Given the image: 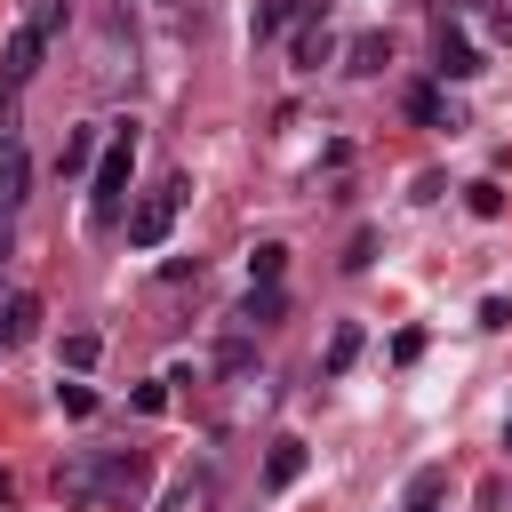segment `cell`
I'll list each match as a JSON object with an SVG mask.
<instances>
[{"label": "cell", "mask_w": 512, "mask_h": 512, "mask_svg": "<svg viewBox=\"0 0 512 512\" xmlns=\"http://www.w3.org/2000/svg\"><path fill=\"white\" fill-rule=\"evenodd\" d=\"M96 352H104V344H96L88 328H72V336H64V368H72V376H88V368H96Z\"/></svg>", "instance_id": "obj_19"}, {"label": "cell", "mask_w": 512, "mask_h": 512, "mask_svg": "<svg viewBox=\"0 0 512 512\" xmlns=\"http://www.w3.org/2000/svg\"><path fill=\"white\" fill-rule=\"evenodd\" d=\"M208 504H216V472H184V480L168 488L160 512H208Z\"/></svg>", "instance_id": "obj_10"}, {"label": "cell", "mask_w": 512, "mask_h": 512, "mask_svg": "<svg viewBox=\"0 0 512 512\" xmlns=\"http://www.w3.org/2000/svg\"><path fill=\"white\" fill-rule=\"evenodd\" d=\"M40 48H48V32H40V24H16V32H8V48H0V80H8V88H24V80L40 72Z\"/></svg>", "instance_id": "obj_4"}, {"label": "cell", "mask_w": 512, "mask_h": 512, "mask_svg": "<svg viewBox=\"0 0 512 512\" xmlns=\"http://www.w3.org/2000/svg\"><path fill=\"white\" fill-rule=\"evenodd\" d=\"M464 208H472L480 224H496V216H504V184H488V176H480V184H464Z\"/></svg>", "instance_id": "obj_16"}, {"label": "cell", "mask_w": 512, "mask_h": 512, "mask_svg": "<svg viewBox=\"0 0 512 512\" xmlns=\"http://www.w3.org/2000/svg\"><path fill=\"white\" fill-rule=\"evenodd\" d=\"M408 112H416L424 128H464V112H456V96H440V88H408Z\"/></svg>", "instance_id": "obj_8"}, {"label": "cell", "mask_w": 512, "mask_h": 512, "mask_svg": "<svg viewBox=\"0 0 512 512\" xmlns=\"http://www.w3.org/2000/svg\"><path fill=\"white\" fill-rule=\"evenodd\" d=\"M440 488H448V472H432V464H424V472L408 480V504H440Z\"/></svg>", "instance_id": "obj_21"}, {"label": "cell", "mask_w": 512, "mask_h": 512, "mask_svg": "<svg viewBox=\"0 0 512 512\" xmlns=\"http://www.w3.org/2000/svg\"><path fill=\"white\" fill-rule=\"evenodd\" d=\"M128 176H136V120H120V128H112V144L96 152V192H88V216H96V224H112V216H120Z\"/></svg>", "instance_id": "obj_1"}, {"label": "cell", "mask_w": 512, "mask_h": 512, "mask_svg": "<svg viewBox=\"0 0 512 512\" xmlns=\"http://www.w3.org/2000/svg\"><path fill=\"white\" fill-rule=\"evenodd\" d=\"M176 200H184V184L144 192V200L128 208V248H160V240H168V224H176Z\"/></svg>", "instance_id": "obj_3"}, {"label": "cell", "mask_w": 512, "mask_h": 512, "mask_svg": "<svg viewBox=\"0 0 512 512\" xmlns=\"http://www.w3.org/2000/svg\"><path fill=\"white\" fill-rule=\"evenodd\" d=\"M88 160H96V128H64V152H56V168H64V176H80Z\"/></svg>", "instance_id": "obj_15"}, {"label": "cell", "mask_w": 512, "mask_h": 512, "mask_svg": "<svg viewBox=\"0 0 512 512\" xmlns=\"http://www.w3.org/2000/svg\"><path fill=\"white\" fill-rule=\"evenodd\" d=\"M264 480H272V488H296V480H304V440H272Z\"/></svg>", "instance_id": "obj_11"}, {"label": "cell", "mask_w": 512, "mask_h": 512, "mask_svg": "<svg viewBox=\"0 0 512 512\" xmlns=\"http://www.w3.org/2000/svg\"><path fill=\"white\" fill-rule=\"evenodd\" d=\"M280 272H288V248H280V240L248 248V280H280Z\"/></svg>", "instance_id": "obj_17"}, {"label": "cell", "mask_w": 512, "mask_h": 512, "mask_svg": "<svg viewBox=\"0 0 512 512\" xmlns=\"http://www.w3.org/2000/svg\"><path fill=\"white\" fill-rule=\"evenodd\" d=\"M40 336V296H8L0 304V344H32Z\"/></svg>", "instance_id": "obj_7"}, {"label": "cell", "mask_w": 512, "mask_h": 512, "mask_svg": "<svg viewBox=\"0 0 512 512\" xmlns=\"http://www.w3.org/2000/svg\"><path fill=\"white\" fill-rule=\"evenodd\" d=\"M472 72H480V48L456 24H440V80H472Z\"/></svg>", "instance_id": "obj_6"}, {"label": "cell", "mask_w": 512, "mask_h": 512, "mask_svg": "<svg viewBox=\"0 0 512 512\" xmlns=\"http://www.w3.org/2000/svg\"><path fill=\"white\" fill-rule=\"evenodd\" d=\"M216 368H224V376H248V368H256V344H248V336H232V344L216 352Z\"/></svg>", "instance_id": "obj_20"}, {"label": "cell", "mask_w": 512, "mask_h": 512, "mask_svg": "<svg viewBox=\"0 0 512 512\" xmlns=\"http://www.w3.org/2000/svg\"><path fill=\"white\" fill-rule=\"evenodd\" d=\"M296 16H328V0H256L248 32H256V40H272V32H288Z\"/></svg>", "instance_id": "obj_5"}, {"label": "cell", "mask_w": 512, "mask_h": 512, "mask_svg": "<svg viewBox=\"0 0 512 512\" xmlns=\"http://www.w3.org/2000/svg\"><path fill=\"white\" fill-rule=\"evenodd\" d=\"M408 512H432V504H408Z\"/></svg>", "instance_id": "obj_24"}, {"label": "cell", "mask_w": 512, "mask_h": 512, "mask_svg": "<svg viewBox=\"0 0 512 512\" xmlns=\"http://www.w3.org/2000/svg\"><path fill=\"white\" fill-rule=\"evenodd\" d=\"M24 176H32V160H24V144L8 136V144H0V208H16V200H24Z\"/></svg>", "instance_id": "obj_12"}, {"label": "cell", "mask_w": 512, "mask_h": 512, "mask_svg": "<svg viewBox=\"0 0 512 512\" xmlns=\"http://www.w3.org/2000/svg\"><path fill=\"white\" fill-rule=\"evenodd\" d=\"M56 400H64V416H96V392L88 384H56Z\"/></svg>", "instance_id": "obj_22"}, {"label": "cell", "mask_w": 512, "mask_h": 512, "mask_svg": "<svg viewBox=\"0 0 512 512\" xmlns=\"http://www.w3.org/2000/svg\"><path fill=\"white\" fill-rule=\"evenodd\" d=\"M352 360H360V328H352V320H344V328H336V336H328V376H344V368H352Z\"/></svg>", "instance_id": "obj_18"}, {"label": "cell", "mask_w": 512, "mask_h": 512, "mask_svg": "<svg viewBox=\"0 0 512 512\" xmlns=\"http://www.w3.org/2000/svg\"><path fill=\"white\" fill-rule=\"evenodd\" d=\"M504 448H512V416H504Z\"/></svg>", "instance_id": "obj_23"}, {"label": "cell", "mask_w": 512, "mask_h": 512, "mask_svg": "<svg viewBox=\"0 0 512 512\" xmlns=\"http://www.w3.org/2000/svg\"><path fill=\"white\" fill-rule=\"evenodd\" d=\"M384 64H392V40H384V32H360V40H352V64H344V72H360V80H376Z\"/></svg>", "instance_id": "obj_13"}, {"label": "cell", "mask_w": 512, "mask_h": 512, "mask_svg": "<svg viewBox=\"0 0 512 512\" xmlns=\"http://www.w3.org/2000/svg\"><path fill=\"white\" fill-rule=\"evenodd\" d=\"M296 64H304V72L328 64V16H304V32H296Z\"/></svg>", "instance_id": "obj_14"}, {"label": "cell", "mask_w": 512, "mask_h": 512, "mask_svg": "<svg viewBox=\"0 0 512 512\" xmlns=\"http://www.w3.org/2000/svg\"><path fill=\"white\" fill-rule=\"evenodd\" d=\"M144 488H152V464H144L136 448H120V456H96V504L128 512V504H136Z\"/></svg>", "instance_id": "obj_2"}, {"label": "cell", "mask_w": 512, "mask_h": 512, "mask_svg": "<svg viewBox=\"0 0 512 512\" xmlns=\"http://www.w3.org/2000/svg\"><path fill=\"white\" fill-rule=\"evenodd\" d=\"M280 320H288L280 280H248V328H280Z\"/></svg>", "instance_id": "obj_9"}]
</instances>
